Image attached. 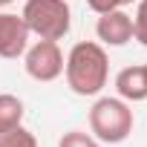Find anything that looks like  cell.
Instances as JSON below:
<instances>
[{"label":"cell","mask_w":147,"mask_h":147,"mask_svg":"<svg viewBox=\"0 0 147 147\" xmlns=\"http://www.w3.org/2000/svg\"><path fill=\"white\" fill-rule=\"evenodd\" d=\"M87 6L95 12V15H107L113 9H121V0H87Z\"/></svg>","instance_id":"cell-12"},{"label":"cell","mask_w":147,"mask_h":147,"mask_svg":"<svg viewBox=\"0 0 147 147\" xmlns=\"http://www.w3.org/2000/svg\"><path fill=\"white\" fill-rule=\"evenodd\" d=\"M95 35L107 46H124L127 40H133V18L127 12H121V9H113L107 15H98Z\"/></svg>","instance_id":"cell-6"},{"label":"cell","mask_w":147,"mask_h":147,"mask_svg":"<svg viewBox=\"0 0 147 147\" xmlns=\"http://www.w3.org/2000/svg\"><path fill=\"white\" fill-rule=\"evenodd\" d=\"M29 26L20 15L3 12L0 15V58H20L29 46Z\"/></svg>","instance_id":"cell-5"},{"label":"cell","mask_w":147,"mask_h":147,"mask_svg":"<svg viewBox=\"0 0 147 147\" xmlns=\"http://www.w3.org/2000/svg\"><path fill=\"white\" fill-rule=\"evenodd\" d=\"M133 38L141 46H147V0H138V9L133 18Z\"/></svg>","instance_id":"cell-11"},{"label":"cell","mask_w":147,"mask_h":147,"mask_svg":"<svg viewBox=\"0 0 147 147\" xmlns=\"http://www.w3.org/2000/svg\"><path fill=\"white\" fill-rule=\"evenodd\" d=\"M115 92L127 104L144 101L147 98V69L144 66H124L115 75Z\"/></svg>","instance_id":"cell-7"},{"label":"cell","mask_w":147,"mask_h":147,"mask_svg":"<svg viewBox=\"0 0 147 147\" xmlns=\"http://www.w3.org/2000/svg\"><path fill=\"white\" fill-rule=\"evenodd\" d=\"M0 147H38V138L32 130H26L23 124L0 130Z\"/></svg>","instance_id":"cell-9"},{"label":"cell","mask_w":147,"mask_h":147,"mask_svg":"<svg viewBox=\"0 0 147 147\" xmlns=\"http://www.w3.org/2000/svg\"><path fill=\"white\" fill-rule=\"evenodd\" d=\"M20 18L40 40H61L72 26V9L66 0H26Z\"/></svg>","instance_id":"cell-3"},{"label":"cell","mask_w":147,"mask_h":147,"mask_svg":"<svg viewBox=\"0 0 147 147\" xmlns=\"http://www.w3.org/2000/svg\"><path fill=\"white\" fill-rule=\"evenodd\" d=\"M58 147H101L90 133H81V130H69V133H63L61 136V141H58Z\"/></svg>","instance_id":"cell-10"},{"label":"cell","mask_w":147,"mask_h":147,"mask_svg":"<svg viewBox=\"0 0 147 147\" xmlns=\"http://www.w3.org/2000/svg\"><path fill=\"white\" fill-rule=\"evenodd\" d=\"M130 3H136V0H121V6H130Z\"/></svg>","instance_id":"cell-14"},{"label":"cell","mask_w":147,"mask_h":147,"mask_svg":"<svg viewBox=\"0 0 147 147\" xmlns=\"http://www.w3.org/2000/svg\"><path fill=\"white\" fill-rule=\"evenodd\" d=\"M23 124V101L12 92H0V130Z\"/></svg>","instance_id":"cell-8"},{"label":"cell","mask_w":147,"mask_h":147,"mask_svg":"<svg viewBox=\"0 0 147 147\" xmlns=\"http://www.w3.org/2000/svg\"><path fill=\"white\" fill-rule=\"evenodd\" d=\"M63 72H66L69 90L75 95H98L110 78V58L101 43L81 40L69 49L63 61Z\"/></svg>","instance_id":"cell-1"},{"label":"cell","mask_w":147,"mask_h":147,"mask_svg":"<svg viewBox=\"0 0 147 147\" xmlns=\"http://www.w3.org/2000/svg\"><path fill=\"white\" fill-rule=\"evenodd\" d=\"M26 72L29 78L40 81V84H49L55 78L63 75V52L58 46V40H38L35 46H26Z\"/></svg>","instance_id":"cell-4"},{"label":"cell","mask_w":147,"mask_h":147,"mask_svg":"<svg viewBox=\"0 0 147 147\" xmlns=\"http://www.w3.org/2000/svg\"><path fill=\"white\" fill-rule=\"evenodd\" d=\"M133 124H136V115H133V110H130V104L124 98L104 95L90 110V130L104 144H121V141H127L130 133H133Z\"/></svg>","instance_id":"cell-2"},{"label":"cell","mask_w":147,"mask_h":147,"mask_svg":"<svg viewBox=\"0 0 147 147\" xmlns=\"http://www.w3.org/2000/svg\"><path fill=\"white\" fill-rule=\"evenodd\" d=\"M144 69H147V63H144Z\"/></svg>","instance_id":"cell-15"},{"label":"cell","mask_w":147,"mask_h":147,"mask_svg":"<svg viewBox=\"0 0 147 147\" xmlns=\"http://www.w3.org/2000/svg\"><path fill=\"white\" fill-rule=\"evenodd\" d=\"M9 3H15V0H0V6H9Z\"/></svg>","instance_id":"cell-13"}]
</instances>
